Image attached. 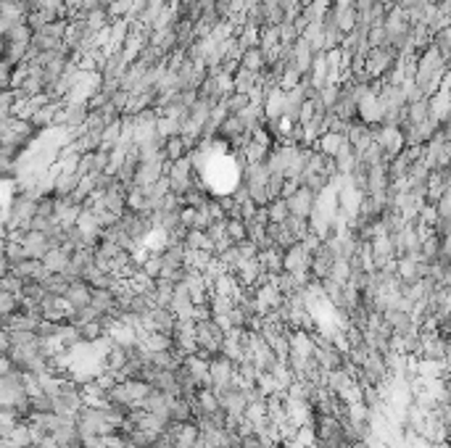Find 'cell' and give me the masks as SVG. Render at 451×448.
Returning a JSON list of instances; mask_svg holds the SVG:
<instances>
[{
    "label": "cell",
    "instance_id": "obj_3",
    "mask_svg": "<svg viewBox=\"0 0 451 448\" xmlns=\"http://www.w3.org/2000/svg\"><path fill=\"white\" fill-rule=\"evenodd\" d=\"M285 201L290 206V214L293 216H303V219H312V214L319 206V195L314 190H309V187H303V185H299V190L293 195H288Z\"/></svg>",
    "mask_w": 451,
    "mask_h": 448
},
{
    "label": "cell",
    "instance_id": "obj_12",
    "mask_svg": "<svg viewBox=\"0 0 451 448\" xmlns=\"http://www.w3.org/2000/svg\"><path fill=\"white\" fill-rule=\"evenodd\" d=\"M198 438H201V427L196 422H185L182 430L177 433V440H174V448H196Z\"/></svg>",
    "mask_w": 451,
    "mask_h": 448
},
{
    "label": "cell",
    "instance_id": "obj_1",
    "mask_svg": "<svg viewBox=\"0 0 451 448\" xmlns=\"http://www.w3.org/2000/svg\"><path fill=\"white\" fill-rule=\"evenodd\" d=\"M399 50L393 48V45H380V48H372L370 53H367V59H364V72L370 74V79L375 82L377 77H385L391 74L393 69L399 66Z\"/></svg>",
    "mask_w": 451,
    "mask_h": 448
},
{
    "label": "cell",
    "instance_id": "obj_13",
    "mask_svg": "<svg viewBox=\"0 0 451 448\" xmlns=\"http://www.w3.org/2000/svg\"><path fill=\"white\" fill-rule=\"evenodd\" d=\"M3 440H11L16 448H34V435H32L30 422H19L14 433L8 435V438H3Z\"/></svg>",
    "mask_w": 451,
    "mask_h": 448
},
{
    "label": "cell",
    "instance_id": "obj_7",
    "mask_svg": "<svg viewBox=\"0 0 451 448\" xmlns=\"http://www.w3.org/2000/svg\"><path fill=\"white\" fill-rule=\"evenodd\" d=\"M346 145H348V137L346 134H338V132H325L314 143V148L319 150L322 156H328V159H335Z\"/></svg>",
    "mask_w": 451,
    "mask_h": 448
},
{
    "label": "cell",
    "instance_id": "obj_18",
    "mask_svg": "<svg viewBox=\"0 0 451 448\" xmlns=\"http://www.w3.org/2000/svg\"><path fill=\"white\" fill-rule=\"evenodd\" d=\"M256 388L261 390L267 398L274 396V393H280V385H277V380H274V374L272 372H259V377H256Z\"/></svg>",
    "mask_w": 451,
    "mask_h": 448
},
{
    "label": "cell",
    "instance_id": "obj_4",
    "mask_svg": "<svg viewBox=\"0 0 451 448\" xmlns=\"http://www.w3.org/2000/svg\"><path fill=\"white\" fill-rule=\"evenodd\" d=\"M174 327H177V314L172 312V309H161V306H156V309L150 312V316L143 319V327H140V329L174 335Z\"/></svg>",
    "mask_w": 451,
    "mask_h": 448
},
{
    "label": "cell",
    "instance_id": "obj_2",
    "mask_svg": "<svg viewBox=\"0 0 451 448\" xmlns=\"http://www.w3.org/2000/svg\"><path fill=\"white\" fill-rule=\"evenodd\" d=\"M85 406L88 403H85L82 388L77 383H72V380H66L61 393L56 396V414H79Z\"/></svg>",
    "mask_w": 451,
    "mask_h": 448
},
{
    "label": "cell",
    "instance_id": "obj_15",
    "mask_svg": "<svg viewBox=\"0 0 451 448\" xmlns=\"http://www.w3.org/2000/svg\"><path fill=\"white\" fill-rule=\"evenodd\" d=\"M46 290L50 296H59V298H66V293H69V287H72V280L66 277V274H48L46 280Z\"/></svg>",
    "mask_w": 451,
    "mask_h": 448
},
{
    "label": "cell",
    "instance_id": "obj_10",
    "mask_svg": "<svg viewBox=\"0 0 451 448\" xmlns=\"http://www.w3.org/2000/svg\"><path fill=\"white\" fill-rule=\"evenodd\" d=\"M66 301H69L74 309H79V306H90V303H92V285L85 283V280H77V283H72L69 293H66Z\"/></svg>",
    "mask_w": 451,
    "mask_h": 448
},
{
    "label": "cell",
    "instance_id": "obj_9",
    "mask_svg": "<svg viewBox=\"0 0 451 448\" xmlns=\"http://www.w3.org/2000/svg\"><path fill=\"white\" fill-rule=\"evenodd\" d=\"M259 85H261V77L259 74L248 72V69H243V66L235 69V74H232V88H235V92H245V95H251Z\"/></svg>",
    "mask_w": 451,
    "mask_h": 448
},
{
    "label": "cell",
    "instance_id": "obj_5",
    "mask_svg": "<svg viewBox=\"0 0 451 448\" xmlns=\"http://www.w3.org/2000/svg\"><path fill=\"white\" fill-rule=\"evenodd\" d=\"M312 254L303 248V243L293 245L285 251V272L290 274H312Z\"/></svg>",
    "mask_w": 451,
    "mask_h": 448
},
{
    "label": "cell",
    "instance_id": "obj_11",
    "mask_svg": "<svg viewBox=\"0 0 451 448\" xmlns=\"http://www.w3.org/2000/svg\"><path fill=\"white\" fill-rule=\"evenodd\" d=\"M172 419H174V422H196L193 398H188V396H177L174 403H172Z\"/></svg>",
    "mask_w": 451,
    "mask_h": 448
},
{
    "label": "cell",
    "instance_id": "obj_19",
    "mask_svg": "<svg viewBox=\"0 0 451 448\" xmlns=\"http://www.w3.org/2000/svg\"><path fill=\"white\" fill-rule=\"evenodd\" d=\"M227 232H230V238L235 240V243H241V240L248 238L245 222H241V219H227Z\"/></svg>",
    "mask_w": 451,
    "mask_h": 448
},
{
    "label": "cell",
    "instance_id": "obj_20",
    "mask_svg": "<svg viewBox=\"0 0 451 448\" xmlns=\"http://www.w3.org/2000/svg\"><path fill=\"white\" fill-rule=\"evenodd\" d=\"M0 448H16V446L11 443V440H0Z\"/></svg>",
    "mask_w": 451,
    "mask_h": 448
},
{
    "label": "cell",
    "instance_id": "obj_17",
    "mask_svg": "<svg viewBox=\"0 0 451 448\" xmlns=\"http://www.w3.org/2000/svg\"><path fill=\"white\" fill-rule=\"evenodd\" d=\"M267 214H270V222H285L290 216V206H288L285 198H274L267 206Z\"/></svg>",
    "mask_w": 451,
    "mask_h": 448
},
{
    "label": "cell",
    "instance_id": "obj_14",
    "mask_svg": "<svg viewBox=\"0 0 451 448\" xmlns=\"http://www.w3.org/2000/svg\"><path fill=\"white\" fill-rule=\"evenodd\" d=\"M185 245H188L190 251H206V254H214V243H211L209 232H203V230H190L188 238H185Z\"/></svg>",
    "mask_w": 451,
    "mask_h": 448
},
{
    "label": "cell",
    "instance_id": "obj_16",
    "mask_svg": "<svg viewBox=\"0 0 451 448\" xmlns=\"http://www.w3.org/2000/svg\"><path fill=\"white\" fill-rule=\"evenodd\" d=\"M174 290H177V283H172V280H159V283H156V293H153L156 306L169 309V306H172V298H174Z\"/></svg>",
    "mask_w": 451,
    "mask_h": 448
},
{
    "label": "cell",
    "instance_id": "obj_6",
    "mask_svg": "<svg viewBox=\"0 0 451 448\" xmlns=\"http://www.w3.org/2000/svg\"><path fill=\"white\" fill-rule=\"evenodd\" d=\"M14 274H19L24 283H43L50 272H48L40 258H24V261H19L14 267Z\"/></svg>",
    "mask_w": 451,
    "mask_h": 448
},
{
    "label": "cell",
    "instance_id": "obj_8",
    "mask_svg": "<svg viewBox=\"0 0 451 448\" xmlns=\"http://www.w3.org/2000/svg\"><path fill=\"white\" fill-rule=\"evenodd\" d=\"M43 264H46V269L50 274H66V269L72 264V251L63 248V245H56V248L43 258Z\"/></svg>",
    "mask_w": 451,
    "mask_h": 448
}]
</instances>
